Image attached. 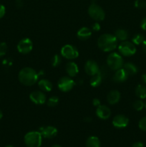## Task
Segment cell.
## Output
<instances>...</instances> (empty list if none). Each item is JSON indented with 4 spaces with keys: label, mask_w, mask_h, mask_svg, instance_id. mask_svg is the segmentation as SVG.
Here are the masks:
<instances>
[{
    "label": "cell",
    "mask_w": 146,
    "mask_h": 147,
    "mask_svg": "<svg viewBox=\"0 0 146 147\" xmlns=\"http://www.w3.org/2000/svg\"><path fill=\"white\" fill-rule=\"evenodd\" d=\"M135 93L136 96L141 100L146 98V87L144 85H137L135 88Z\"/></svg>",
    "instance_id": "603a6c76"
},
{
    "label": "cell",
    "mask_w": 146,
    "mask_h": 147,
    "mask_svg": "<svg viewBox=\"0 0 146 147\" xmlns=\"http://www.w3.org/2000/svg\"><path fill=\"white\" fill-rule=\"evenodd\" d=\"M107 66L113 70H117L122 68L124 65L123 58L120 53H112L107 56Z\"/></svg>",
    "instance_id": "277c9868"
},
{
    "label": "cell",
    "mask_w": 146,
    "mask_h": 147,
    "mask_svg": "<svg viewBox=\"0 0 146 147\" xmlns=\"http://www.w3.org/2000/svg\"><path fill=\"white\" fill-rule=\"evenodd\" d=\"M128 123V118L123 114L116 115L113 119V125L117 129H123L127 127Z\"/></svg>",
    "instance_id": "8fae6325"
},
{
    "label": "cell",
    "mask_w": 146,
    "mask_h": 147,
    "mask_svg": "<svg viewBox=\"0 0 146 147\" xmlns=\"http://www.w3.org/2000/svg\"><path fill=\"white\" fill-rule=\"evenodd\" d=\"M52 147H62V146H60V145H58V144H54V145H53Z\"/></svg>",
    "instance_id": "b9f144b4"
},
{
    "label": "cell",
    "mask_w": 146,
    "mask_h": 147,
    "mask_svg": "<svg viewBox=\"0 0 146 147\" xmlns=\"http://www.w3.org/2000/svg\"><path fill=\"white\" fill-rule=\"evenodd\" d=\"M61 55L67 60H74L79 56V52L74 46L65 45L61 49Z\"/></svg>",
    "instance_id": "52a82bcc"
},
{
    "label": "cell",
    "mask_w": 146,
    "mask_h": 147,
    "mask_svg": "<svg viewBox=\"0 0 146 147\" xmlns=\"http://www.w3.org/2000/svg\"><path fill=\"white\" fill-rule=\"evenodd\" d=\"M141 78H142V80H143V83L146 85V73H145V74H143V76H142Z\"/></svg>",
    "instance_id": "f35d334b"
},
{
    "label": "cell",
    "mask_w": 146,
    "mask_h": 147,
    "mask_svg": "<svg viewBox=\"0 0 146 147\" xmlns=\"http://www.w3.org/2000/svg\"><path fill=\"white\" fill-rule=\"evenodd\" d=\"M5 147H14V146H13L12 145H7V146H6Z\"/></svg>",
    "instance_id": "7bdbcfd3"
},
{
    "label": "cell",
    "mask_w": 146,
    "mask_h": 147,
    "mask_svg": "<svg viewBox=\"0 0 146 147\" xmlns=\"http://www.w3.org/2000/svg\"><path fill=\"white\" fill-rule=\"evenodd\" d=\"M140 27L143 30L146 31V17H144L140 22Z\"/></svg>",
    "instance_id": "836d02e7"
},
{
    "label": "cell",
    "mask_w": 146,
    "mask_h": 147,
    "mask_svg": "<svg viewBox=\"0 0 146 147\" xmlns=\"http://www.w3.org/2000/svg\"><path fill=\"white\" fill-rule=\"evenodd\" d=\"M15 3L16 6H17V7H19V8L22 7L23 5H24V1H23V0H16Z\"/></svg>",
    "instance_id": "e575fe53"
},
{
    "label": "cell",
    "mask_w": 146,
    "mask_h": 147,
    "mask_svg": "<svg viewBox=\"0 0 146 147\" xmlns=\"http://www.w3.org/2000/svg\"><path fill=\"white\" fill-rule=\"evenodd\" d=\"M97 45L102 51L111 52L117 47L118 40L114 34L105 33L100 36L97 40Z\"/></svg>",
    "instance_id": "6da1fadb"
},
{
    "label": "cell",
    "mask_w": 146,
    "mask_h": 147,
    "mask_svg": "<svg viewBox=\"0 0 146 147\" xmlns=\"http://www.w3.org/2000/svg\"><path fill=\"white\" fill-rule=\"evenodd\" d=\"M31 102L37 105H42L46 102V96L42 90H34L29 95Z\"/></svg>",
    "instance_id": "30bf717a"
},
{
    "label": "cell",
    "mask_w": 146,
    "mask_h": 147,
    "mask_svg": "<svg viewBox=\"0 0 146 147\" xmlns=\"http://www.w3.org/2000/svg\"><path fill=\"white\" fill-rule=\"evenodd\" d=\"M123 67L127 72L129 76H134V75L137 74V72H138V68H137V66L133 63H130V62L124 63Z\"/></svg>",
    "instance_id": "ffe728a7"
},
{
    "label": "cell",
    "mask_w": 146,
    "mask_h": 147,
    "mask_svg": "<svg viewBox=\"0 0 146 147\" xmlns=\"http://www.w3.org/2000/svg\"><path fill=\"white\" fill-rule=\"evenodd\" d=\"M7 45L6 44V42H0V57H3V56L7 54Z\"/></svg>",
    "instance_id": "f1b7e54d"
},
{
    "label": "cell",
    "mask_w": 146,
    "mask_h": 147,
    "mask_svg": "<svg viewBox=\"0 0 146 147\" xmlns=\"http://www.w3.org/2000/svg\"><path fill=\"white\" fill-rule=\"evenodd\" d=\"M139 129L143 131H146V116L142 118L138 123Z\"/></svg>",
    "instance_id": "f546056e"
},
{
    "label": "cell",
    "mask_w": 146,
    "mask_h": 147,
    "mask_svg": "<svg viewBox=\"0 0 146 147\" xmlns=\"http://www.w3.org/2000/svg\"><path fill=\"white\" fill-rule=\"evenodd\" d=\"M102 81V75L100 70L98 73L92 76L90 79V86L93 88L98 87L101 84Z\"/></svg>",
    "instance_id": "44dd1931"
},
{
    "label": "cell",
    "mask_w": 146,
    "mask_h": 147,
    "mask_svg": "<svg viewBox=\"0 0 146 147\" xmlns=\"http://www.w3.org/2000/svg\"><path fill=\"white\" fill-rule=\"evenodd\" d=\"M134 6L136 8L141 9L144 7V6H145V4L143 0H135L134 3Z\"/></svg>",
    "instance_id": "4dcf8cb0"
},
{
    "label": "cell",
    "mask_w": 146,
    "mask_h": 147,
    "mask_svg": "<svg viewBox=\"0 0 146 147\" xmlns=\"http://www.w3.org/2000/svg\"><path fill=\"white\" fill-rule=\"evenodd\" d=\"M84 121L86 122H90V121H92V118L91 117H87L84 119Z\"/></svg>",
    "instance_id": "ab89813d"
},
{
    "label": "cell",
    "mask_w": 146,
    "mask_h": 147,
    "mask_svg": "<svg viewBox=\"0 0 146 147\" xmlns=\"http://www.w3.org/2000/svg\"><path fill=\"white\" fill-rule=\"evenodd\" d=\"M88 14L95 21H102L105 17V13L100 6L95 3L90 4L88 8Z\"/></svg>",
    "instance_id": "5b68a950"
},
{
    "label": "cell",
    "mask_w": 146,
    "mask_h": 147,
    "mask_svg": "<svg viewBox=\"0 0 146 147\" xmlns=\"http://www.w3.org/2000/svg\"><path fill=\"white\" fill-rule=\"evenodd\" d=\"M96 115L99 119L102 120H106L108 119L111 116V111L104 105H100L96 109Z\"/></svg>",
    "instance_id": "5bb4252c"
},
{
    "label": "cell",
    "mask_w": 146,
    "mask_h": 147,
    "mask_svg": "<svg viewBox=\"0 0 146 147\" xmlns=\"http://www.w3.org/2000/svg\"><path fill=\"white\" fill-rule=\"evenodd\" d=\"M17 50L21 54H28L33 48L32 41L29 38H24L17 44Z\"/></svg>",
    "instance_id": "9c48e42d"
},
{
    "label": "cell",
    "mask_w": 146,
    "mask_h": 147,
    "mask_svg": "<svg viewBox=\"0 0 146 147\" xmlns=\"http://www.w3.org/2000/svg\"><path fill=\"white\" fill-rule=\"evenodd\" d=\"M119 53L121 55L126 56H132L136 53V47L132 42L129 41H123L117 46Z\"/></svg>",
    "instance_id": "8992f818"
},
{
    "label": "cell",
    "mask_w": 146,
    "mask_h": 147,
    "mask_svg": "<svg viewBox=\"0 0 146 147\" xmlns=\"http://www.w3.org/2000/svg\"><path fill=\"white\" fill-rule=\"evenodd\" d=\"M75 85L74 80L70 77L64 76L59 80L57 83V87L62 92H68L73 88Z\"/></svg>",
    "instance_id": "ba28073f"
},
{
    "label": "cell",
    "mask_w": 146,
    "mask_h": 147,
    "mask_svg": "<svg viewBox=\"0 0 146 147\" xmlns=\"http://www.w3.org/2000/svg\"><path fill=\"white\" fill-rule=\"evenodd\" d=\"M92 103L94 106L98 107L99 106H100V100L98 98H94L92 100Z\"/></svg>",
    "instance_id": "d590c367"
},
{
    "label": "cell",
    "mask_w": 146,
    "mask_h": 147,
    "mask_svg": "<svg viewBox=\"0 0 146 147\" xmlns=\"http://www.w3.org/2000/svg\"><path fill=\"white\" fill-rule=\"evenodd\" d=\"M100 146L101 143L97 136H90L86 141V147H100Z\"/></svg>",
    "instance_id": "cb8c5ba5"
},
{
    "label": "cell",
    "mask_w": 146,
    "mask_h": 147,
    "mask_svg": "<svg viewBox=\"0 0 146 147\" xmlns=\"http://www.w3.org/2000/svg\"><path fill=\"white\" fill-rule=\"evenodd\" d=\"M40 132L41 133L42 137L45 138V139H51L57 136V129L54 126H47L40 128Z\"/></svg>",
    "instance_id": "4fadbf2b"
},
{
    "label": "cell",
    "mask_w": 146,
    "mask_h": 147,
    "mask_svg": "<svg viewBox=\"0 0 146 147\" xmlns=\"http://www.w3.org/2000/svg\"><path fill=\"white\" fill-rule=\"evenodd\" d=\"M92 30L94 32H98L100 30V24L98 22H94L92 26Z\"/></svg>",
    "instance_id": "d6a6232c"
},
{
    "label": "cell",
    "mask_w": 146,
    "mask_h": 147,
    "mask_svg": "<svg viewBox=\"0 0 146 147\" xmlns=\"http://www.w3.org/2000/svg\"><path fill=\"white\" fill-rule=\"evenodd\" d=\"M114 35L118 41H125L128 38V32L127 30H123V29H117L115 32Z\"/></svg>",
    "instance_id": "7402d4cb"
},
{
    "label": "cell",
    "mask_w": 146,
    "mask_h": 147,
    "mask_svg": "<svg viewBox=\"0 0 146 147\" xmlns=\"http://www.w3.org/2000/svg\"><path fill=\"white\" fill-rule=\"evenodd\" d=\"M145 40L143 34H136L133 36V39H132V42L135 45H139L142 44L143 41Z\"/></svg>",
    "instance_id": "d4e9b609"
},
{
    "label": "cell",
    "mask_w": 146,
    "mask_h": 147,
    "mask_svg": "<svg viewBox=\"0 0 146 147\" xmlns=\"http://www.w3.org/2000/svg\"><path fill=\"white\" fill-rule=\"evenodd\" d=\"M24 140L27 147H40L42 142V136L40 131H32L26 134Z\"/></svg>",
    "instance_id": "3957f363"
},
{
    "label": "cell",
    "mask_w": 146,
    "mask_h": 147,
    "mask_svg": "<svg viewBox=\"0 0 146 147\" xmlns=\"http://www.w3.org/2000/svg\"><path fill=\"white\" fill-rule=\"evenodd\" d=\"M145 109H146V100H145Z\"/></svg>",
    "instance_id": "ee69618b"
},
{
    "label": "cell",
    "mask_w": 146,
    "mask_h": 147,
    "mask_svg": "<svg viewBox=\"0 0 146 147\" xmlns=\"http://www.w3.org/2000/svg\"><path fill=\"white\" fill-rule=\"evenodd\" d=\"M144 144L141 142H137L132 145V147H143Z\"/></svg>",
    "instance_id": "8d00e7d4"
},
{
    "label": "cell",
    "mask_w": 146,
    "mask_h": 147,
    "mask_svg": "<svg viewBox=\"0 0 146 147\" xmlns=\"http://www.w3.org/2000/svg\"><path fill=\"white\" fill-rule=\"evenodd\" d=\"M145 7H146V2H145Z\"/></svg>",
    "instance_id": "f6af8a7d"
},
{
    "label": "cell",
    "mask_w": 146,
    "mask_h": 147,
    "mask_svg": "<svg viewBox=\"0 0 146 147\" xmlns=\"http://www.w3.org/2000/svg\"><path fill=\"white\" fill-rule=\"evenodd\" d=\"M84 70L88 76H92L100 72V67L94 60H89L84 65Z\"/></svg>",
    "instance_id": "7c38bea8"
},
{
    "label": "cell",
    "mask_w": 146,
    "mask_h": 147,
    "mask_svg": "<svg viewBox=\"0 0 146 147\" xmlns=\"http://www.w3.org/2000/svg\"><path fill=\"white\" fill-rule=\"evenodd\" d=\"M2 117H3V113H2V111H1L0 110V120H1V119H2Z\"/></svg>",
    "instance_id": "60d3db41"
},
{
    "label": "cell",
    "mask_w": 146,
    "mask_h": 147,
    "mask_svg": "<svg viewBox=\"0 0 146 147\" xmlns=\"http://www.w3.org/2000/svg\"><path fill=\"white\" fill-rule=\"evenodd\" d=\"M66 72L70 77H74L79 73V68L77 65L74 62H69L66 64Z\"/></svg>",
    "instance_id": "e0dca14e"
},
{
    "label": "cell",
    "mask_w": 146,
    "mask_h": 147,
    "mask_svg": "<svg viewBox=\"0 0 146 147\" xmlns=\"http://www.w3.org/2000/svg\"><path fill=\"white\" fill-rule=\"evenodd\" d=\"M38 86L43 92H50L52 89V83L47 79H41L38 82Z\"/></svg>",
    "instance_id": "d6986e66"
},
{
    "label": "cell",
    "mask_w": 146,
    "mask_h": 147,
    "mask_svg": "<svg viewBox=\"0 0 146 147\" xmlns=\"http://www.w3.org/2000/svg\"><path fill=\"white\" fill-rule=\"evenodd\" d=\"M92 31L90 28L87 27H81L77 32V38L80 40H87L91 37Z\"/></svg>",
    "instance_id": "ac0fdd59"
},
{
    "label": "cell",
    "mask_w": 146,
    "mask_h": 147,
    "mask_svg": "<svg viewBox=\"0 0 146 147\" xmlns=\"http://www.w3.org/2000/svg\"><path fill=\"white\" fill-rule=\"evenodd\" d=\"M129 75L127 74V72L122 67V68L119 69V70H116L115 73L114 74L113 78V81L115 83H123L125 80H127V78H128Z\"/></svg>",
    "instance_id": "9a60e30c"
},
{
    "label": "cell",
    "mask_w": 146,
    "mask_h": 147,
    "mask_svg": "<svg viewBox=\"0 0 146 147\" xmlns=\"http://www.w3.org/2000/svg\"><path fill=\"white\" fill-rule=\"evenodd\" d=\"M107 100L110 105H115L120 100V92L117 90H113L110 91L107 94Z\"/></svg>",
    "instance_id": "2e32d148"
},
{
    "label": "cell",
    "mask_w": 146,
    "mask_h": 147,
    "mask_svg": "<svg viewBox=\"0 0 146 147\" xmlns=\"http://www.w3.org/2000/svg\"><path fill=\"white\" fill-rule=\"evenodd\" d=\"M62 61V58L59 55H55L52 57L51 60V63L53 67H57L58 65H60V63H61Z\"/></svg>",
    "instance_id": "83f0119b"
},
{
    "label": "cell",
    "mask_w": 146,
    "mask_h": 147,
    "mask_svg": "<svg viewBox=\"0 0 146 147\" xmlns=\"http://www.w3.org/2000/svg\"><path fill=\"white\" fill-rule=\"evenodd\" d=\"M142 48H143V50L144 51V53L146 54V40H145L143 41V42L142 43Z\"/></svg>",
    "instance_id": "74e56055"
},
{
    "label": "cell",
    "mask_w": 146,
    "mask_h": 147,
    "mask_svg": "<svg viewBox=\"0 0 146 147\" xmlns=\"http://www.w3.org/2000/svg\"><path fill=\"white\" fill-rule=\"evenodd\" d=\"M59 98L57 96H53L50 97L47 100V103L49 107H54L59 103Z\"/></svg>",
    "instance_id": "4316f807"
},
{
    "label": "cell",
    "mask_w": 146,
    "mask_h": 147,
    "mask_svg": "<svg viewBox=\"0 0 146 147\" xmlns=\"http://www.w3.org/2000/svg\"><path fill=\"white\" fill-rule=\"evenodd\" d=\"M6 13V8L3 4H0V19L2 18Z\"/></svg>",
    "instance_id": "1f68e13d"
},
{
    "label": "cell",
    "mask_w": 146,
    "mask_h": 147,
    "mask_svg": "<svg viewBox=\"0 0 146 147\" xmlns=\"http://www.w3.org/2000/svg\"><path fill=\"white\" fill-rule=\"evenodd\" d=\"M133 107L135 110L137 111H142L145 107V103L140 99V100H137L133 103Z\"/></svg>",
    "instance_id": "484cf974"
},
{
    "label": "cell",
    "mask_w": 146,
    "mask_h": 147,
    "mask_svg": "<svg viewBox=\"0 0 146 147\" xmlns=\"http://www.w3.org/2000/svg\"><path fill=\"white\" fill-rule=\"evenodd\" d=\"M20 83L26 86H31L38 81L39 75L33 68L26 67L21 69L18 75Z\"/></svg>",
    "instance_id": "7a4b0ae2"
}]
</instances>
